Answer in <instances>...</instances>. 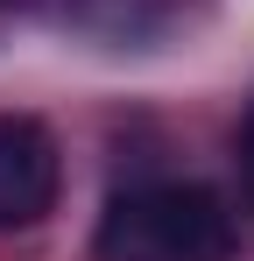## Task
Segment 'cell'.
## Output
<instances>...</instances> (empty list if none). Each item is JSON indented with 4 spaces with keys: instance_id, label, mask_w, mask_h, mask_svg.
Instances as JSON below:
<instances>
[{
    "instance_id": "obj_3",
    "label": "cell",
    "mask_w": 254,
    "mask_h": 261,
    "mask_svg": "<svg viewBox=\"0 0 254 261\" xmlns=\"http://www.w3.org/2000/svg\"><path fill=\"white\" fill-rule=\"evenodd\" d=\"M240 155H247V176H254V113H247V134H240Z\"/></svg>"
},
{
    "instance_id": "obj_2",
    "label": "cell",
    "mask_w": 254,
    "mask_h": 261,
    "mask_svg": "<svg viewBox=\"0 0 254 261\" xmlns=\"http://www.w3.org/2000/svg\"><path fill=\"white\" fill-rule=\"evenodd\" d=\"M57 184H64V163L49 127L29 113H0V233L42 226L57 205Z\"/></svg>"
},
{
    "instance_id": "obj_1",
    "label": "cell",
    "mask_w": 254,
    "mask_h": 261,
    "mask_svg": "<svg viewBox=\"0 0 254 261\" xmlns=\"http://www.w3.org/2000/svg\"><path fill=\"white\" fill-rule=\"evenodd\" d=\"M99 261H233V219L205 184H134L99 219Z\"/></svg>"
},
{
    "instance_id": "obj_4",
    "label": "cell",
    "mask_w": 254,
    "mask_h": 261,
    "mask_svg": "<svg viewBox=\"0 0 254 261\" xmlns=\"http://www.w3.org/2000/svg\"><path fill=\"white\" fill-rule=\"evenodd\" d=\"M0 7H29V0H0Z\"/></svg>"
}]
</instances>
